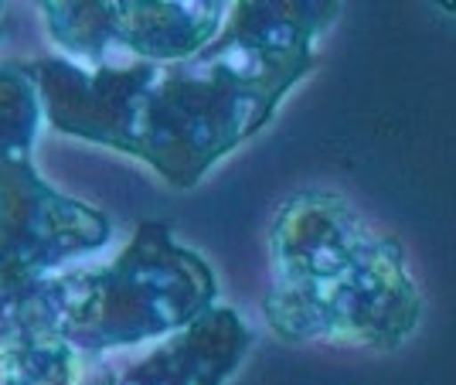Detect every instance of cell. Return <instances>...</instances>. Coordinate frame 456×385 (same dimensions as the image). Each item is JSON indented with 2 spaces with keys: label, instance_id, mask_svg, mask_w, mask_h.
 Returning a JSON list of instances; mask_svg holds the SVG:
<instances>
[{
  "label": "cell",
  "instance_id": "1",
  "mask_svg": "<svg viewBox=\"0 0 456 385\" xmlns=\"http://www.w3.org/2000/svg\"><path fill=\"white\" fill-rule=\"evenodd\" d=\"M338 4H235L198 55L177 61L82 65L20 61L58 134L143 160L188 192L256 136L314 65V41Z\"/></svg>",
  "mask_w": 456,
  "mask_h": 385
},
{
  "label": "cell",
  "instance_id": "2",
  "mask_svg": "<svg viewBox=\"0 0 456 385\" xmlns=\"http://www.w3.org/2000/svg\"><path fill=\"white\" fill-rule=\"evenodd\" d=\"M266 324L286 341L338 338L399 348L422 321L402 246L375 232L341 194L300 192L269 232Z\"/></svg>",
  "mask_w": 456,
  "mask_h": 385
},
{
  "label": "cell",
  "instance_id": "3",
  "mask_svg": "<svg viewBox=\"0 0 456 385\" xmlns=\"http://www.w3.org/2000/svg\"><path fill=\"white\" fill-rule=\"evenodd\" d=\"M82 362H102L194 324L218 300L205 256L181 246L167 222H140L113 263L61 270L28 297Z\"/></svg>",
  "mask_w": 456,
  "mask_h": 385
},
{
  "label": "cell",
  "instance_id": "4",
  "mask_svg": "<svg viewBox=\"0 0 456 385\" xmlns=\"http://www.w3.org/2000/svg\"><path fill=\"white\" fill-rule=\"evenodd\" d=\"M41 99L20 61H0V321L69 259L110 242V215L61 194L35 164Z\"/></svg>",
  "mask_w": 456,
  "mask_h": 385
},
{
  "label": "cell",
  "instance_id": "5",
  "mask_svg": "<svg viewBox=\"0 0 456 385\" xmlns=\"http://www.w3.org/2000/svg\"><path fill=\"white\" fill-rule=\"evenodd\" d=\"M48 35L65 55L95 65L123 61H177L198 55L222 31L225 4H140V0H99V4H41Z\"/></svg>",
  "mask_w": 456,
  "mask_h": 385
},
{
  "label": "cell",
  "instance_id": "6",
  "mask_svg": "<svg viewBox=\"0 0 456 385\" xmlns=\"http://www.w3.org/2000/svg\"><path fill=\"white\" fill-rule=\"evenodd\" d=\"M248 348L252 331L242 317L215 304L134 365H110L106 358L82 362L78 385H225Z\"/></svg>",
  "mask_w": 456,
  "mask_h": 385
},
{
  "label": "cell",
  "instance_id": "7",
  "mask_svg": "<svg viewBox=\"0 0 456 385\" xmlns=\"http://www.w3.org/2000/svg\"><path fill=\"white\" fill-rule=\"evenodd\" d=\"M82 358L31 300L0 321V385H78Z\"/></svg>",
  "mask_w": 456,
  "mask_h": 385
},
{
  "label": "cell",
  "instance_id": "8",
  "mask_svg": "<svg viewBox=\"0 0 456 385\" xmlns=\"http://www.w3.org/2000/svg\"><path fill=\"white\" fill-rule=\"evenodd\" d=\"M0 14H4V7H0ZM0 38H4V20H0Z\"/></svg>",
  "mask_w": 456,
  "mask_h": 385
}]
</instances>
